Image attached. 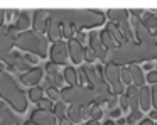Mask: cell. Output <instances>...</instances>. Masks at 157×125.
Wrapping results in <instances>:
<instances>
[{
    "label": "cell",
    "mask_w": 157,
    "mask_h": 125,
    "mask_svg": "<svg viewBox=\"0 0 157 125\" xmlns=\"http://www.w3.org/2000/svg\"><path fill=\"white\" fill-rule=\"evenodd\" d=\"M149 118L150 120H157V110H150L149 111Z\"/></svg>",
    "instance_id": "bcb514c9"
},
{
    "label": "cell",
    "mask_w": 157,
    "mask_h": 125,
    "mask_svg": "<svg viewBox=\"0 0 157 125\" xmlns=\"http://www.w3.org/2000/svg\"><path fill=\"white\" fill-rule=\"evenodd\" d=\"M63 39H68V42L75 39V27L71 24H63Z\"/></svg>",
    "instance_id": "f546056e"
},
{
    "label": "cell",
    "mask_w": 157,
    "mask_h": 125,
    "mask_svg": "<svg viewBox=\"0 0 157 125\" xmlns=\"http://www.w3.org/2000/svg\"><path fill=\"white\" fill-rule=\"evenodd\" d=\"M76 39H78L81 44H85L86 42V34L83 32V30H78V32H76Z\"/></svg>",
    "instance_id": "60d3db41"
},
{
    "label": "cell",
    "mask_w": 157,
    "mask_h": 125,
    "mask_svg": "<svg viewBox=\"0 0 157 125\" xmlns=\"http://www.w3.org/2000/svg\"><path fill=\"white\" fill-rule=\"evenodd\" d=\"M106 17L110 19V22L122 24V22H127V20H128L130 10H127V9H110V10H106Z\"/></svg>",
    "instance_id": "44dd1931"
},
{
    "label": "cell",
    "mask_w": 157,
    "mask_h": 125,
    "mask_svg": "<svg viewBox=\"0 0 157 125\" xmlns=\"http://www.w3.org/2000/svg\"><path fill=\"white\" fill-rule=\"evenodd\" d=\"M25 59L29 61V64H37L41 57H39V56H36V54H25Z\"/></svg>",
    "instance_id": "74e56055"
},
{
    "label": "cell",
    "mask_w": 157,
    "mask_h": 125,
    "mask_svg": "<svg viewBox=\"0 0 157 125\" xmlns=\"http://www.w3.org/2000/svg\"><path fill=\"white\" fill-rule=\"evenodd\" d=\"M86 125H100V122L98 120H91V118H90V120L86 122Z\"/></svg>",
    "instance_id": "c3c4849f"
},
{
    "label": "cell",
    "mask_w": 157,
    "mask_h": 125,
    "mask_svg": "<svg viewBox=\"0 0 157 125\" xmlns=\"http://www.w3.org/2000/svg\"><path fill=\"white\" fill-rule=\"evenodd\" d=\"M44 88L42 86H32L31 90L27 91V96H29V100L32 101V103H39L41 100H44Z\"/></svg>",
    "instance_id": "4316f807"
},
{
    "label": "cell",
    "mask_w": 157,
    "mask_h": 125,
    "mask_svg": "<svg viewBox=\"0 0 157 125\" xmlns=\"http://www.w3.org/2000/svg\"><path fill=\"white\" fill-rule=\"evenodd\" d=\"M49 39H46L42 34H37L36 30H25V32H21L17 36V41H15V47L17 51H25L27 54H36L41 59H46L49 49Z\"/></svg>",
    "instance_id": "277c9868"
},
{
    "label": "cell",
    "mask_w": 157,
    "mask_h": 125,
    "mask_svg": "<svg viewBox=\"0 0 157 125\" xmlns=\"http://www.w3.org/2000/svg\"><path fill=\"white\" fill-rule=\"evenodd\" d=\"M144 24H145L147 27H149L150 30H157V10H152V12H145V15H144Z\"/></svg>",
    "instance_id": "83f0119b"
},
{
    "label": "cell",
    "mask_w": 157,
    "mask_h": 125,
    "mask_svg": "<svg viewBox=\"0 0 157 125\" xmlns=\"http://www.w3.org/2000/svg\"><path fill=\"white\" fill-rule=\"evenodd\" d=\"M0 96L4 98L9 107H12L19 113H24L29 107V96L19 86L15 78L7 71L0 73Z\"/></svg>",
    "instance_id": "3957f363"
},
{
    "label": "cell",
    "mask_w": 157,
    "mask_h": 125,
    "mask_svg": "<svg viewBox=\"0 0 157 125\" xmlns=\"http://www.w3.org/2000/svg\"><path fill=\"white\" fill-rule=\"evenodd\" d=\"M5 15H7V10H2V9H0V27H4Z\"/></svg>",
    "instance_id": "7bdbcfd3"
},
{
    "label": "cell",
    "mask_w": 157,
    "mask_h": 125,
    "mask_svg": "<svg viewBox=\"0 0 157 125\" xmlns=\"http://www.w3.org/2000/svg\"><path fill=\"white\" fill-rule=\"evenodd\" d=\"M139 98H140V108H142V111H150V107H152V88L142 86Z\"/></svg>",
    "instance_id": "7402d4cb"
},
{
    "label": "cell",
    "mask_w": 157,
    "mask_h": 125,
    "mask_svg": "<svg viewBox=\"0 0 157 125\" xmlns=\"http://www.w3.org/2000/svg\"><path fill=\"white\" fill-rule=\"evenodd\" d=\"M125 95L128 96L130 100V115L127 117V123L128 125H133L137 120H144L142 118V108H140V88L135 86V84H130L127 88Z\"/></svg>",
    "instance_id": "ba28073f"
},
{
    "label": "cell",
    "mask_w": 157,
    "mask_h": 125,
    "mask_svg": "<svg viewBox=\"0 0 157 125\" xmlns=\"http://www.w3.org/2000/svg\"><path fill=\"white\" fill-rule=\"evenodd\" d=\"M68 108L69 107H66V103L63 100H59V101H56L54 103V108H52V111H54V115L61 120V118H64L66 115H68Z\"/></svg>",
    "instance_id": "f1b7e54d"
},
{
    "label": "cell",
    "mask_w": 157,
    "mask_h": 125,
    "mask_svg": "<svg viewBox=\"0 0 157 125\" xmlns=\"http://www.w3.org/2000/svg\"><path fill=\"white\" fill-rule=\"evenodd\" d=\"M49 17L58 19L63 24H71L76 30L81 29H93L105 24L106 12L103 10H49Z\"/></svg>",
    "instance_id": "7a4b0ae2"
},
{
    "label": "cell",
    "mask_w": 157,
    "mask_h": 125,
    "mask_svg": "<svg viewBox=\"0 0 157 125\" xmlns=\"http://www.w3.org/2000/svg\"><path fill=\"white\" fill-rule=\"evenodd\" d=\"M88 44H90V47L93 49V53L96 54V57H100V61H103V63L106 64V61H108V51L105 49L101 39H100V34L96 32V30H91V32H90Z\"/></svg>",
    "instance_id": "4fadbf2b"
},
{
    "label": "cell",
    "mask_w": 157,
    "mask_h": 125,
    "mask_svg": "<svg viewBox=\"0 0 157 125\" xmlns=\"http://www.w3.org/2000/svg\"><path fill=\"white\" fill-rule=\"evenodd\" d=\"M68 46H69V57H71L73 64H81L85 61V46L76 37L69 41Z\"/></svg>",
    "instance_id": "2e32d148"
},
{
    "label": "cell",
    "mask_w": 157,
    "mask_h": 125,
    "mask_svg": "<svg viewBox=\"0 0 157 125\" xmlns=\"http://www.w3.org/2000/svg\"><path fill=\"white\" fill-rule=\"evenodd\" d=\"M144 69H145V71H149V73H150V71H152V63H144Z\"/></svg>",
    "instance_id": "7dc6e473"
},
{
    "label": "cell",
    "mask_w": 157,
    "mask_h": 125,
    "mask_svg": "<svg viewBox=\"0 0 157 125\" xmlns=\"http://www.w3.org/2000/svg\"><path fill=\"white\" fill-rule=\"evenodd\" d=\"M59 125H73V122L69 120L68 117H64V118H61V120H59Z\"/></svg>",
    "instance_id": "ee69618b"
},
{
    "label": "cell",
    "mask_w": 157,
    "mask_h": 125,
    "mask_svg": "<svg viewBox=\"0 0 157 125\" xmlns=\"http://www.w3.org/2000/svg\"><path fill=\"white\" fill-rule=\"evenodd\" d=\"M48 39L52 41V42L63 41V22H59L58 19H52V17H51V20H49Z\"/></svg>",
    "instance_id": "ac0fdd59"
},
{
    "label": "cell",
    "mask_w": 157,
    "mask_h": 125,
    "mask_svg": "<svg viewBox=\"0 0 157 125\" xmlns=\"http://www.w3.org/2000/svg\"><path fill=\"white\" fill-rule=\"evenodd\" d=\"M66 117L73 122V123H79L83 120V107L79 105H69L68 108V115Z\"/></svg>",
    "instance_id": "d4e9b609"
},
{
    "label": "cell",
    "mask_w": 157,
    "mask_h": 125,
    "mask_svg": "<svg viewBox=\"0 0 157 125\" xmlns=\"http://www.w3.org/2000/svg\"><path fill=\"white\" fill-rule=\"evenodd\" d=\"M0 125H21L15 113L7 107L5 101H0Z\"/></svg>",
    "instance_id": "e0dca14e"
},
{
    "label": "cell",
    "mask_w": 157,
    "mask_h": 125,
    "mask_svg": "<svg viewBox=\"0 0 157 125\" xmlns=\"http://www.w3.org/2000/svg\"><path fill=\"white\" fill-rule=\"evenodd\" d=\"M96 59H98V57H96L95 53H93L91 47H85V61H86V63L91 64V63H95Z\"/></svg>",
    "instance_id": "836d02e7"
},
{
    "label": "cell",
    "mask_w": 157,
    "mask_h": 125,
    "mask_svg": "<svg viewBox=\"0 0 157 125\" xmlns=\"http://www.w3.org/2000/svg\"><path fill=\"white\" fill-rule=\"evenodd\" d=\"M105 80L106 83L110 84V88H112V91L115 95H125V84H123L122 81V68L117 66V64H110L106 63L105 64Z\"/></svg>",
    "instance_id": "52a82bcc"
},
{
    "label": "cell",
    "mask_w": 157,
    "mask_h": 125,
    "mask_svg": "<svg viewBox=\"0 0 157 125\" xmlns=\"http://www.w3.org/2000/svg\"><path fill=\"white\" fill-rule=\"evenodd\" d=\"M152 59H157V39L142 41V42H127L125 46H118L115 51L108 53L110 64L125 66V64H139V63H150Z\"/></svg>",
    "instance_id": "6da1fadb"
},
{
    "label": "cell",
    "mask_w": 157,
    "mask_h": 125,
    "mask_svg": "<svg viewBox=\"0 0 157 125\" xmlns=\"http://www.w3.org/2000/svg\"><path fill=\"white\" fill-rule=\"evenodd\" d=\"M61 100L69 105H79V107H91L96 105V93L90 86H66L61 90Z\"/></svg>",
    "instance_id": "5b68a950"
},
{
    "label": "cell",
    "mask_w": 157,
    "mask_h": 125,
    "mask_svg": "<svg viewBox=\"0 0 157 125\" xmlns=\"http://www.w3.org/2000/svg\"><path fill=\"white\" fill-rule=\"evenodd\" d=\"M103 118V110L98 107V105H93L91 107V120H101Z\"/></svg>",
    "instance_id": "d6a6232c"
},
{
    "label": "cell",
    "mask_w": 157,
    "mask_h": 125,
    "mask_svg": "<svg viewBox=\"0 0 157 125\" xmlns=\"http://www.w3.org/2000/svg\"><path fill=\"white\" fill-rule=\"evenodd\" d=\"M147 81H149L150 84H157V71H150L149 74H147Z\"/></svg>",
    "instance_id": "8d00e7d4"
},
{
    "label": "cell",
    "mask_w": 157,
    "mask_h": 125,
    "mask_svg": "<svg viewBox=\"0 0 157 125\" xmlns=\"http://www.w3.org/2000/svg\"><path fill=\"white\" fill-rule=\"evenodd\" d=\"M155 125H157V123H155Z\"/></svg>",
    "instance_id": "db71d44e"
},
{
    "label": "cell",
    "mask_w": 157,
    "mask_h": 125,
    "mask_svg": "<svg viewBox=\"0 0 157 125\" xmlns=\"http://www.w3.org/2000/svg\"><path fill=\"white\" fill-rule=\"evenodd\" d=\"M44 90H46V95H48L49 100H52V101H59V98H61V91H59L58 88H54V86H48V88H44Z\"/></svg>",
    "instance_id": "4dcf8cb0"
},
{
    "label": "cell",
    "mask_w": 157,
    "mask_h": 125,
    "mask_svg": "<svg viewBox=\"0 0 157 125\" xmlns=\"http://www.w3.org/2000/svg\"><path fill=\"white\" fill-rule=\"evenodd\" d=\"M122 81H123V84H125V88H128L130 84H133V81H132V73H130V68L127 66V68H122Z\"/></svg>",
    "instance_id": "1f68e13d"
},
{
    "label": "cell",
    "mask_w": 157,
    "mask_h": 125,
    "mask_svg": "<svg viewBox=\"0 0 157 125\" xmlns=\"http://www.w3.org/2000/svg\"><path fill=\"white\" fill-rule=\"evenodd\" d=\"M63 74H64V80L69 86H78L79 84V74L73 66H66L64 71H63Z\"/></svg>",
    "instance_id": "cb8c5ba5"
},
{
    "label": "cell",
    "mask_w": 157,
    "mask_h": 125,
    "mask_svg": "<svg viewBox=\"0 0 157 125\" xmlns=\"http://www.w3.org/2000/svg\"><path fill=\"white\" fill-rule=\"evenodd\" d=\"M139 125H155L154 123L152 120H150V118H144V120H140V123Z\"/></svg>",
    "instance_id": "f6af8a7d"
},
{
    "label": "cell",
    "mask_w": 157,
    "mask_h": 125,
    "mask_svg": "<svg viewBox=\"0 0 157 125\" xmlns=\"http://www.w3.org/2000/svg\"><path fill=\"white\" fill-rule=\"evenodd\" d=\"M49 10H36L34 15H32V30H36L37 34H46L49 29Z\"/></svg>",
    "instance_id": "7c38bea8"
},
{
    "label": "cell",
    "mask_w": 157,
    "mask_h": 125,
    "mask_svg": "<svg viewBox=\"0 0 157 125\" xmlns=\"http://www.w3.org/2000/svg\"><path fill=\"white\" fill-rule=\"evenodd\" d=\"M4 63L7 64V68L10 71L15 69V71H21V73H27V71L32 69V64H29V61L25 59V56H22L19 51H12Z\"/></svg>",
    "instance_id": "8fae6325"
},
{
    "label": "cell",
    "mask_w": 157,
    "mask_h": 125,
    "mask_svg": "<svg viewBox=\"0 0 157 125\" xmlns=\"http://www.w3.org/2000/svg\"><path fill=\"white\" fill-rule=\"evenodd\" d=\"M105 30L110 34V36L115 39V42L118 44V46H125L128 41H127V37L123 36V32H122V29H120V25L118 24H115V22H110V24H106V27H105Z\"/></svg>",
    "instance_id": "ffe728a7"
},
{
    "label": "cell",
    "mask_w": 157,
    "mask_h": 125,
    "mask_svg": "<svg viewBox=\"0 0 157 125\" xmlns=\"http://www.w3.org/2000/svg\"><path fill=\"white\" fill-rule=\"evenodd\" d=\"M17 36H19V32L14 25L0 27V61H2V63L7 59L9 54L14 51Z\"/></svg>",
    "instance_id": "8992f818"
},
{
    "label": "cell",
    "mask_w": 157,
    "mask_h": 125,
    "mask_svg": "<svg viewBox=\"0 0 157 125\" xmlns=\"http://www.w3.org/2000/svg\"><path fill=\"white\" fill-rule=\"evenodd\" d=\"M100 39H101L103 46H105V49L108 51V53H112V51H115L117 47H118V44L115 42V39H113L106 30H101V32H100Z\"/></svg>",
    "instance_id": "484cf974"
},
{
    "label": "cell",
    "mask_w": 157,
    "mask_h": 125,
    "mask_svg": "<svg viewBox=\"0 0 157 125\" xmlns=\"http://www.w3.org/2000/svg\"><path fill=\"white\" fill-rule=\"evenodd\" d=\"M49 57H51V63L58 64V66H64L69 59V46L66 41H58L51 46L49 51Z\"/></svg>",
    "instance_id": "9c48e42d"
},
{
    "label": "cell",
    "mask_w": 157,
    "mask_h": 125,
    "mask_svg": "<svg viewBox=\"0 0 157 125\" xmlns=\"http://www.w3.org/2000/svg\"><path fill=\"white\" fill-rule=\"evenodd\" d=\"M145 12H147V10H142V9H132V10H130V14H132V17H137V19H140V17H142V15H145Z\"/></svg>",
    "instance_id": "ab89813d"
},
{
    "label": "cell",
    "mask_w": 157,
    "mask_h": 125,
    "mask_svg": "<svg viewBox=\"0 0 157 125\" xmlns=\"http://www.w3.org/2000/svg\"><path fill=\"white\" fill-rule=\"evenodd\" d=\"M120 115H122V108H113V110H112V120H113V118L118 120Z\"/></svg>",
    "instance_id": "b9f144b4"
},
{
    "label": "cell",
    "mask_w": 157,
    "mask_h": 125,
    "mask_svg": "<svg viewBox=\"0 0 157 125\" xmlns=\"http://www.w3.org/2000/svg\"><path fill=\"white\" fill-rule=\"evenodd\" d=\"M154 36H155V39H157V30H155V34H154Z\"/></svg>",
    "instance_id": "f5cc1de1"
},
{
    "label": "cell",
    "mask_w": 157,
    "mask_h": 125,
    "mask_svg": "<svg viewBox=\"0 0 157 125\" xmlns=\"http://www.w3.org/2000/svg\"><path fill=\"white\" fill-rule=\"evenodd\" d=\"M44 78V69L42 68H32L31 71L21 74V83L25 84V86H39V83Z\"/></svg>",
    "instance_id": "9a60e30c"
},
{
    "label": "cell",
    "mask_w": 157,
    "mask_h": 125,
    "mask_svg": "<svg viewBox=\"0 0 157 125\" xmlns=\"http://www.w3.org/2000/svg\"><path fill=\"white\" fill-rule=\"evenodd\" d=\"M46 83H44V88H48V86H54V88H61L63 90V84L66 83V80H64V74L59 71V68H58V64H54V63H48L46 64Z\"/></svg>",
    "instance_id": "30bf717a"
},
{
    "label": "cell",
    "mask_w": 157,
    "mask_h": 125,
    "mask_svg": "<svg viewBox=\"0 0 157 125\" xmlns=\"http://www.w3.org/2000/svg\"><path fill=\"white\" fill-rule=\"evenodd\" d=\"M103 125H117V123H115V120H106Z\"/></svg>",
    "instance_id": "f907efd6"
},
{
    "label": "cell",
    "mask_w": 157,
    "mask_h": 125,
    "mask_svg": "<svg viewBox=\"0 0 157 125\" xmlns=\"http://www.w3.org/2000/svg\"><path fill=\"white\" fill-rule=\"evenodd\" d=\"M54 111L49 110H42V108H36L34 111L31 113V118L29 120L34 122L36 125H58V120H56Z\"/></svg>",
    "instance_id": "5bb4252c"
},
{
    "label": "cell",
    "mask_w": 157,
    "mask_h": 125,
    "mask_svg": "<svg viewBox=\"0 0 157 125\" xmlns=\"http://www.w3.org/2000/svg\"><path fill=\"white\" fill-rule=\"evenodd\" d=\"M24 125H36V123H34V122H31V120H27V122H25Z\"/></svg>",
    "instance_id": "816d5d0a"
},
{
    "label": "cell",
    "mask_w": 157,
    "mask_h": 125,
    "mask_svg": "<svg viewBox=\"0 0 157 125\" xmlns=\"http://www.w3.org/2000/svg\"><path fill=\"white\" fill-rule=\"evenodd\" d=\"M152 107L154 110H157V84L152 86Z\"/></svg>",
    "instance_id": "f35d334b"
},
{
    "label": "cell",
    "mask_w": 157,
    "mask_h": 125,
    "mask_svg": "<svg viewBox=\"0 0 157 125\" xmlns=\"http://www.w3.org/2000/svg\"><path fill=\"white\" fill-rule=\"evenodd\" d=\"M4 71H5V63L0 61V73H4Z\"/></svg>",
    "instance_id": "681fc988"
},
{
    "label": "cell",
    "mask_w": 157,
    "mask_h": 125,
    "mask_svg": "<svg viewBox=\"0 0 157 125\" xmlns=\"http://www.w3.org/2000/svg\"><path fill=\"white\" fill-rule=\"evenodd\" d=\"M120 108H122V111L130 110V100H128L127 95H122V96H120Z\"/></svg>",
    "instance_id": "d590c367"
},
{
    "label": "cell",
    "mask_w": 157,
    "mask_h": 125,
    "mask_svg": "<svg viewBox=\"0 0 157 125\" xmlns=\"http://www.w3.org/2000/svg\"><path fill=\"white\" fill-rule=\"evenodd\" d=\"M14 15H15V20L12 25L17 29V32H25V30H29V25H31V15H29L27 12H17V10H14Z\"/></svg>",
    "instance_id": "d6986e66"
},
{
    "label": "cell",
    "mask_w": 157,
    "mask_h": 125,
    "mask_svg": "<svg viewBox=\"0 0 157 125\" xmlns=\"http://www.w3.org/2000/svg\"><path fill=\"white\" fill-rule=\"evenodd\" d=\"M37 105H39V108H42V110H49V111H52V108H54V103H52V100H49V98L41 100Z\"/></svg>",
    "instance_id": "e575fe53"
},
{
    "label": "cell",
    "mask_w": 157,
    "mask_h": 125,
    "mask_svg": "<svg viewBox=\"0 0 157 125\" xmlns=\"http://www.w3.org/2000/svg\"><path fill=\"white\" fill-rule=\"evenodd\" d=\"M130 68V73H132V81L135 86L142 88L145 86V81H147V76H144V71L140 66H137V64H133V66H128Z\"/></svg>",
    "instance_id": "603a6c76"
}]
</instances>
